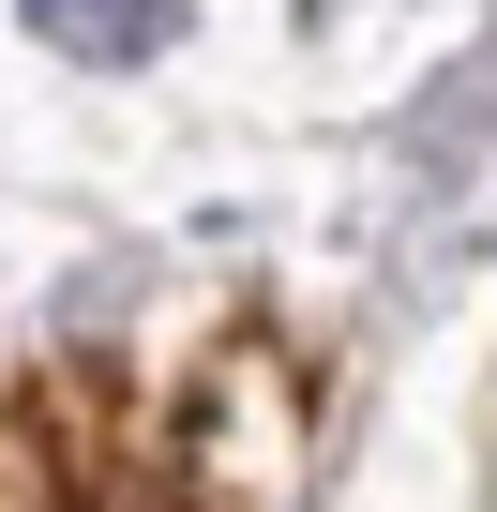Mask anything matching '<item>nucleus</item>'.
<instances>
[{"instance_id":"f03ea898","label":"nucleus","mask_w":497,"mask_h":512,"mask_svg":"<svg viewBox=\"0 0 497 512\" xmlns=\"http://www.w3.org/2000/svg\"><path fill=\"white\" fill-rule=\"evenodd\" d=\"M31 31H46L61 61H151V46L181 31V0H31Z\"/></svg>"},{"instance_id":"f257e3e1","label":"nucleus","mask_w":497,"mask_h":512,"mask_svg":"<svg viewBox=\"0 0 497 512\" xmlns=\"http://www.w3.org/2000/svg\"><path fill=\"white\" fill-rule=\"evenodd\" d=\"M0 512H181V497H121L91 422H61V392H0Z\"/></svg>"}]
</instances>
